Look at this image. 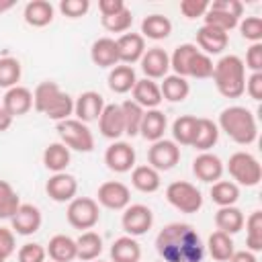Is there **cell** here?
<instances>
[{
	"mask_svg": "<svg viewBox=\"0 0 262 262\" xmlns=\"http://www.w3.org/2000/svg\"><path fill=\"white\" fill-rule=\"evenodd\" d=\"M156 250L164 262H203L205 244L188 223H168L156 235Z\"/></svg>",
	"mask_w": 262,
	"mask_h": 262,
	"instance_id": "cell-1",
	"label": "cell"
},
{
	"mask_svg": "<svg viewBox=\"0 0 262 262\" xmlns=\"http://www.w3.org/2000/svg\"><path fill=\"white\" fill-rule=\"evenodd\" d=\"M217 127L235 143L239 145H250L258 137V123L256 117L250 108L233 104L221 111Z\"/></svg>",
	"mask_w": 262,
	"mask_h": 262,
	"instance_id": "cell-2",
	"label": "cell"
},
{
	"mask_svg": "<svg viewBox=\"0 0 262 262\" xmlns=\"http://www.w3.org/2000/svg\"><path fill=\"white\" fill-rule=\"evenodd\" d=\"M213 82L221 96L239 98L246 92V66L244 59L229 53L223 55L213 68Z\"/></svg>",
	"mask_w": 262,
	"mask_h": 262,
	"instance_id": "cell-3",
	"label": "cell"
},
{
	"mask_svg": "<svg viewBox=\"0 0 262 262\" xmlns=\"http://www.w3.org/2000/svg\"><path fill=\"white\" fill-rule=\"evenodd\" d=\"M227 172L242 186H256L262 180V166L250 151H235L229 156Z\"/></svg>",
	"mask_w": 262,
	"mask_h": 262,
	"instance_id": "cell-4",
	"label": "cell"
},
{
	"mask_svg": "<svg viewBox=\"0 0 262 262\" xmlns=\"http://www.w3.org/2000/svg\"><path fill=\"white\" fill-rule=\"evenodd\" d=\"M57 135L68 149L88 154L94 149V135L86 123L78 119H66L57 123Z\"/></svg>",
	"mask_w": 262,
	"mask_h": 262,
	"instance_id": "cell-5",
	"label": "cell"
},
{
	"mask_svg": "<svg viewBox=\"0 0 262 262\" xmlns=\"http://www.w3.org/2000/svg\"><path fill=\"white\" fill-rule=\"evenodd\" d=\"M166 199H168V203L174 209H178L180 213H186V215L199 213L201 207H203V194H201V190L194 184L186 182V180H176V182L168 184Z\"/></svg>",
	"mask_w": 262,
	"mask_h": 262,
	"instance_id": "cell-6",
	"label": "cell"
},
{
	"mask_svg": "<svg viewBox=\"0 0 262 262\" xmlns=\"http://www.w3.org/2000/svg\"><path fill=\"white\" fill-rule=\"evenodd\" d=\"M66 217H68V223L76 229H84V231L92 229L100 219V209H98L96 199H90V196L72 199L68 205Z\"/></svg>",
	"mask_w": 262,
	"mask_h": 262,
	"instance_id": "cell-7",
	"label": "cell"
},
{
	"mask_svg": "<svg viewBox=\"0 0 262 262\" xmlns=\"http://www.w3.org/2000/svg\"><path fill=\"white\" fill-rule=\"evenodd\" d=\"M121 225L125 229L127 235L131 237H139L143 233H147L154 225V213L147 205H129L123 209V217H121Z\"/></svg>",
	"mask_w": 262,
	"mask_h": 262,
	"instance_id": "cell-8",
	"label": "cell"
},
{
	"mask_svg": "<svg viewBox=\"0 0 262 262\" xmlns=\"http://www.w3.org/2000/svg\"><path fill=\"white\" fill-rule=\"evenodd\" d=\"M178 162H180V145H176L172 139H158L147 149V164L158 172L172 170Z\"/></svg>",
	"mask_w": 262,
	"mask_h": 262,
	"instance_id": "cell-9",
	"label": "cell"
},
{
	"mask_svg": "<svg viewBox=\"0 0 262 262\" xmlns=\"http://www.w3.org/2000/svg\"><path fill=\"white\" fill-rule=\"evenodd\" d=\"M96 203L111 211H123L131 203V190L119 180H106L96 190Z\"/></svg>",
	"mask_w": 262,
	"mask_h": 262,
	"instance_id": "cell-10",
	"label": "cell"
},
{
	"mask_svg": "<svg viewBox=\"0 0 262 262\" xmlns=\"http://www.w3.org/2000/svg\"><path fill=\"white\" fill-rule=\"evenodd\" d=\"M104 164L117 174H125L135 168V149L127 141H113L104 151Z\"/></svg>",
	"mask_w": 262,
	"mask_h": 262,
	"instance_id": "cell-11",
	"label": "cell"
},
{
	"mask_svg": "<svg viewBox=\"0 0 262 262\" xmlns=\"http://www.w3.org/2000/svg\"><path fill=\"white\" fill-rule=\"evenodd\" d=\"M45 192L55 203H70L72 199H76L78 180H76V176H72L68 172H57V174L49 176V180L45 182Z\"/></svg>",
	"mask_w": 262,
	"mask_h": 262,
	"instance_id": "cell-12",
	"label": "cell"
},
{
	"mask_svg": "<svg viewBox=\"0 0 262 262\" xmlns=\"http://www.w3.org/2000/svg\"><path fill=\"white\" fill-rule=\"evenodd\" d=\"M41 211L35 207V205H29V203H20V207L16 209V213L10 217V229L18 235H33L39 231L41 227Z\"/></svg>",
	"mask_w": 262,
	"mask_h": 262,
	"instance_id": "cell-13",
	"label": "cell"
},
{
	"mask_svg": "<svg viewBox=\"0 0 262 262\" xmlns=\"http://www.w3.org/2000/svg\"><path fill=\"white\" fill-rule=\"evenodd\" d=\"M223 170H225V166H223L221 158L215 156V154H211V151H201V154L192 160V174H194L201 182L213 184V182L221 180Z\"/></svg>",
	"mask_w": 262,
	"mask_h": 262,
	"instance_id": "cell-14",
	"label": "cell"
},
{
	"mask_svg": "<svg viewBox=\"0 0 262 262\" xmlns=\"http://www.w3.org/2000/svg\"><path fill=\"white\" fill-rule=\"evenodd\" d=\"M102 108H104V98H102V94H98L94 90H86L74 100V115L78 121H82L86 125L92 121H98Z\"/></svg>",
	"mask_w": 262,
	"mask_h": 262,
	"instance_id": "cell-15",
	"label": "cell"
},
{
	"mask_svg": "<svg viewBox=\"0 0 262 262\" xmlns=\"http://www.w3.org/2000/svg\"><path fill=\"white\" fill-rule=\"evenodd\" d=\"M139 63H141V72L145 74V78L160 80V78H166L168 76L170 55L162 47H149V49H145V53L139 59Z\"/></svg>",
	"mask_w": 262,
	"mask_h": 262,
	"instance_id": "cell-16",
	"label": "cell"
},
{
	"mask_svg": "<svg viewBox=\"0 0 262 262\" xmlns=\"http://www.w3.org/2000/svg\"><path fill=\"white\" fill-rule=\"evenodd\" d=\"M115 41H117V51H119V63L133 66L145 53V39L139 33H123Z\"/></svg>",
	"mask_w": 262,
	"mask_h": 262,
	"instance_id": "cell-17",
	"label": "cell"
},
{
	"mask_svg": "<svg viewBox=\"0 0 262 262\" xmlns=\"http://www.w3.org/2000/svg\"><path fill=\"white\" fill-rule=\"evenodd\" d=\"M98 129L102 133V137L115 139V141L125 133V121H123L121 104H117V102L104 104V108L98 117Z\"/></svg>",
	"mask_w": 262,
	"mask_h": 262,
	"instance_id": "cell-18",
	"label": "cell"
},
{
	"mask_svg": "<svg viewBox=\"0 0 262 262\" xmlns=\"http://www.w3.org/2000/svg\"><path fill=\"white\" fill-rule=\"evenodd\" d=\"M227 43H229V35H227L225 31H219V29L209 27V25H203V27L196 31V45H199V51L203 49V53H207L209 57L223 53V49H227Z\"/></svg>",
	"mask_w": 262,
	"mask_h": 262,
	"instance_id": "cell-19",
	"label": "cell"
},
{
	"mask_svg": "<svg viewBox=\"0 0 262 262\" xmlns=\"http://www.w3.org/2000/svg\"><path fill=\"white\" fill-rule=\"evenodd\" d=\"M2 108L14 119L20 115H27L33 108V92L25 86H12L2 96Z\"/></svg>",
	"mask_w": 262,
	"mask_h": 262,
	"instance_id": "cell-20",
	"label": "cell"
},
{
	"mask_svg": "<svg viewBox=\"0 0 262 262\" xmlns=\"http://www.w3.org/2000/svg\"><path fill=\"white\" fill-rule=\"evenodd\" d=\"M90 59L98 68H115L119 66V51H117V41L111 37H100L92 43L90 47Z\"/></svg>",
	"mask_w": 262,
	"mask_h": 262,
	"instance_id": "cell-21",
	"label": "cell"
},
{
	"mask_svg": "<svg viewBox=\"0 0 262 262\" xmlns=\"http://www.w3.org/2000/svg\"><path fill=\"white\" fill-rule=\"evenodd\" d=\"M131 92H133V98H131V100L137 102L143 111L158 108L160 102L164 100V98H162V92H160V86H158L154 80H149V78L137 80Z\"/></svg>",
	"mask_w": 262,
	"mask_h": 262,
	"instance_id": "cell-22",
	"label": "cell"
},
{
	"mask_svg": "<svg viewBox=\"0 0 262 262\" xmlns=\"http://www.w3.org/2000/svg\"><path fill=\"white\" fill-rule=\"evenodd\" d=\"M166 115L160 111V108H149L143 113V119H141V127H139V135L147 141H158V139H164V131H166Z\"/></svg>",
	"mask_w": 262,
	"mask_h": 262,
	"instance_id": "cell-23",
	"label": "cell"
},
{
	"mask_svg": "<svg viewBox=\"0 0 262 262\" xmlns=\"http://www.w3.org/2000/svg\"><path fill=\"white\" fill-rule=\"evenodd\" d=\"M53 14H55V8L49 0H31L27 2L23 12L25 23L31 27H47L53 20Z\"/></svg>",
	"mask_w": 262,
	"mask_h": 262,
	"instance_id": "cell-24",
	"label": "cell"
},
{
	"mask_svg": "<svg viewBox=\"0 0 262 262\" xmlns=\"http://www.w3.org/2000/svg\"><path fill=\"white\" fill-rule=\"evenodd\" d=\"M100 254H102V237L92 229L82 231L80 237L76 239V258L82 262H92Z\"/></svg>",
	"mask_w": 262,
	"mask_h": 262,
	"instance_id": "cell-25",
	"label": "cell"
},
{
	"mask_svg": "<svg viewBox=\"0 0 262 262\" xmlns=\"http://www.w3.org/2000/svg\"><path fill=\"white\" fill-rule=\"evenodd\" d=\"M141 246L131 235H121L111 246V260L113 262H139Z\"/></svg>",
	"mask_w": 262,
	"mask_h": 262,
	"instance_id": "cell-26",
	"label": "cell"
},
{
	"mask_svg": "<svg viewBox=\"0 0 262 262\" xmlns=\"http://www.w3.org/2000/svg\"><path fill=\"white\" fill-rule=\"evenodd\" d=\"M244 221H246V217H244L242 209H237L235 205H231V207H219V211L215 213V225H217V229L223 231V233H227V235H233V233L242 231L244 229Z\"/></svg>",
	"mask_w": 262,
	"mask_h": 262,
	"instance_id": "cell-27",
	"label": "cell"
},
{
	"mask_svg": "<svg viewBox=\"0 0 262 262\" xmlns=\"http://www.w3.org/2000/svg\"><path fill=\"white\" fill-rule=\"evenodd\" d=\"M47 256L53 262H72L76 260V239H72L70 235L57 233L49 239L47 244Z\"/></svg>",
	"mask_w": 262,
	"mask_h": 262,
	"instance_id": "cell-28",
	"label": "cell"
},
{
	"mask_svg": "<svg viewBox=\"0 0 262 262\" xmlns=\"http://www.w3.org/2000/svg\"><path fill=\"white\" fill-rule=\"evenodd\" d=\"M135 82H137V76H135L133 66L119 63V66H115L108 72V88L115 94H127V92H131L133 86H135Z\"/></svg>",
	"mask_w": 262,
	"mask_h": 262,
	"instance_id": "cell-29",
	"label": "cell"
},
{
	"mask_svg": "<svg viewBox=\"0 0 262 262\" xmlns=\"http://www.w3.org/2000/svg\"><path fill=\"white\" fill-rule=\"evenodd\" d=\"M172 33V23L168 16L164 14H147L143 20H141V37L145 39H151V41H162L166 37H170Z\"/></svg>",
	"mask_w": 262,
	"mask_h": 262,
	"instance_id": "cell-30",
	"label": "cell"
},
{
	"mask_svg": "<svg viewBox=\"0 0 262 262\" xmlns=\"http://www.w3.org/2000/svg\"><path fill=\"white\" fill-rule=\"evenodd\" d=\"M70 149L61 143V141H55V143H49L43 151V166L47 170H51L53 174L57 172H66V168L70 166Z\"/></svg>",
	"mask_w": 262,
	"mask_h": 262,
	"instance_id": "cell-31",
	"label": "cell"
},
{
	"mask_svg": "<svg viewBox=\"0 0 262 262\" xmlns=\"http://www.w3.org/2000/svg\"><path fill=\"white\" fill-rule=\"evenodd\" d=\"M160 92H162V98L168 102H182L188 96L190 86H188L186 78H180L176 74H168L166 78H162Z\"/></svg>",
	"mask_w": 262,
	"mask_h": 262,
	"instance_id": "cell-32",
	"label": "cell"
},
{
	"mask_svg": "<svg viewBox=\"0 0 262 262\" xmlns=\"http://www.w3.org/2000/svg\"><path fill=\"white\" fill-rule=\"evenodd\" d=\"M219 139V127L217 123H213L211 119H205V117H199V123H196V133H194V139H192V147H196L199 151H209Z\"/></svg>",
	"mask_w": 262,
	"mask_h": 262,
	"instance_id": "cell-33",
	"label": "cell"
},
{
	"mask_svg": "<svg viewBox=\"0 0 262 262\" xmlns=\"http://www.w3.org/2000/svg\"><path fill=\"white\" fill-rule=\"evenodd\" d=\"M131 184L139 190V192H156L162 184L160 180V172L154 170L149 164L147 166H135L131 172Z\"/></svg>",
	"mask_w": 262,
	"mask_h": 262,
	"instance_id": "cell-34",
	"label": "cell"
},
{
	"mask_svg": "<svg viewBox=\"0 0 262 262\" xmlns=\"http://www.w3.org/2000/svg\"><path fill=\"white\" fill-rule=\"evenodd\" d=\"M205 248L209 250L211 258L217 260V262H227V260L231 258V254L235 252V250H233V239H231V235H227V233H223V231H219V229L209 235Z\"/></svg>",
	"mask_w": 262,
	"mask_h": 262,
	"instance_id": "cell-35",
	"label": "cell"
},
{
	"mask_svg": "<svg viewBox=\"0 0 262 262\" xmlns=\"http://www.w3.org/2000/svg\"><path fill=\"white\" fill-rule=\"evenodd\" d=\"M196 123L199 117L194 115H180L174 123H172V141L176 145H192L194 133H196Z\"/></svg>",
	"mask_w": 262,
	"mask_h": 262,
	"instance_id": "cell-36",
	"label": "cell"
},
{
	"mask_svg": "<svg viewBox=\"0 0 262 262\" xmlns=\"http://www.w3.org/2000/svg\"><path fill=\"white\" fill-rule=\"evenodd\" d=\"M239 199V186L231 180H217L211 184V201L217 207H231Z\"/></svg>",
	"mask_w": 262,
	"mask_h": 262,
	"instance_id": "cell-37",
	"label": "cell"
},
{
	"mask_svg": "<svg viewBox=\"0 0 262 262\" xmlns=\"http://www.w3.org/2000/svg\"><path fill=\"white\" fill-rule=\"evenodd\" d=\"M196 51H199V47L194 43H182L174 49V53L170 55V68L174 70L176 76L188 78V68H190V61Z\"/></svg>",
	"mask_w": 262,
	"mask_h": 262,
	"instance_id": "cell-38",
	"label": "cell"
},
{
	"mask_svg": "<svg viewBox=\"0 0 262 262\" xmlns=\"http://www.w3.org/2000/svg\"><path fill=\"white\" fill-rule=\"evenodd\" d=\"M246 225V246L250 252L262 250V211H252L250 217L244 221Z\"/></svg>",
	"mask_w": 262,
	"mask_h": 262,
	"instance_id": "cell-39",
	"label": "cell"
},
{
	"mask_svg": "<svg viewBox=\"0 0 262 262\" xmlns=\"http://www.w3.org/2000/svg\"><path fill=\"white\" fill-rule=\"evenodd\" d=\"M61 92V88L57 86V82H51V80H45L41 84H37L35 92H33V106L37 113H45L47 106L55 100V96Z\"/></svg>",
	"mask_w": 262,
	"mask_h": 262,
	"instance_id": "cell-40",
	"label": "cell"
},
{
	"mask_svg": "<svg viewBox=\"0 0 262 262\" xmlns=\"http://www.w3.org/2000/svg\"><path fill=\"white\" fill-rule=\"evenodd\" d=\"M43 115H45L47 119L55 121V123L70 119V115H74V98H72L68 92L61 90V92L55 96V100L47 106V111H45Z\"/></svg>",
	"mask_w": 262,
	"mask_h": 262,
	"instance_id": "cell-41",
	"label": "cell"
},
{
	"mask_svg": "<svg viewBox=\"0 0 262 262\" xmlns=\"http://www.w3.org/2000/svg\"><path fill=\"white\" fill-rule=\"evenodd\" d=\"M121 111H123V121H125V135H129V137L139 135V127H141V119H143L145 111L131 98L121 102Z\"/></svg>",
	"mask_w": 262,
	"mask_h": 262,
	"instance_id": "cell-42",
	"label": "cell"
},
{
	"mask_svg": "<svg viewBox=\"0 0 262 262\" xmlns=\"http://www.w3.org/2000/svg\"><path fill=\"white\" fill-rule=\"evenodd\" d=\"M20 61L16 57H0V88H12V86H18V80H20Z\"/></svg>",
	"mask_w": 262,
	"mask_h": 262,
	"instance_id": "cell-43",
	"label": "cell"
},
{
	"mask_svg": "<svg viewBox=\"0 0 262 262\" xmlns=\"http://www.w3.org/2000/svg\"><path fill=\"white\" fill-rule=\"evenodd\" d=\"M20 207V199L10 182L0 180V219H10Z\"/></svg>",
	"mask_w": 262,
	"mask_h": 262,
	"instance_id": "cell-44",
	"label": "cell"
},
{
	"mask_svg": "<svg viewBox=\"0 0 262 262\" xmlns=\"http://www.w3.org/2000/svg\"><path fill=\"white\" fill-rule=\"evenodd\" d=\"M100 25L108 33H127L133 25V14L129 8H123L121 12H117L113 16H100Z\"/></svg>",
	"mask_w": 262,
	"mask_h": 262,
	"instance_id": "cell-45",
	"label": "cell"
},
{
	"mask_svg": "<svg viewBox=\"0 0 262 262\" xmlns=\"http://www.w3.org/2000/svg\"><path fill=\"white\" fill-rule=\"evenodd\" d=\"M213 68H215L213 59H211L207 53L196 51L194 57H192V61H190L188 76H190V78H196V80H207V78L213 76Z\"/></svg>",
	"mask_w": 262,
	"mask_h": 262,
	"instance_id": "cell-46",
	"label": "cell"
},
{
	"mask_svg": "<svg viewBox=\"0 0 262 262\" xmlns=\"http://www.w3.org/2000/svg\"><path fill=\"white\" fill-rule=\"evenodd\" d=\"M203 18H205V25L215 27V29L225 31V33H229L231 29H235L237 23H239V18H235V16H231L227 12H221V10H211V8L205 12Z\"/></svg>",
	"mask_w": 262,
	"mask_h": 262,
	"instance_id": "cell-47",
	"label": "cell"
},
{
	"mask_svg": "<svg viewBox=\"0 0 262 262\" xmlns=\"http://www.w3.org/2000/svg\"><path fill=\"white\" fill-rule=\"evenodd\" d=\"M239 33L244 39L252 41V43H260L262 41V18L260 16H246L244 20L237 23Z\"/></svg>",
	"mask_w": 262,
	"mask_h": 262,
	"instance_id": "cell-48",
	"label": "cell"
},
{
	"mask_svg": "<svg viewBox=\"0 0 262 262\" xmlns=\"http://www.w3.org/2000/svg\"><path fill=\"white\" fill-rule=\"evenodd\" d=\"M45 260H47V250L37 242L23 244L18 250V262H45Z\"/></svg>",
	"mask_w": 262,
	"mask_h": 262,
	"instance_id": "cell-49",
	"label": "cell"
},
{
	"mask_svg": "<svg viewBox=\"0 0 262 262\" xmlns=\"http://www.w3.org/2000/svg\"><path fill=\"white\" fill-rule=\"evenodd\" d=\"M59 10L68 18H80L90 10V2L88 0H61Z\"/></svg>",
	"mask_w": 262,
	"mask_h": 262,
	"instance_id": "cell-50",
	"label": "cell"
},
{
	"mask_svg": "<svg viewBox=\"0 0 262 262\" xmlns=\"http://www.w3.org/2000/svg\"><path fill=\"white\" fill-rule=\"evenodd\" d=\"M207 10H209V2L207 0H182L180 2V12L190 20L199 18V16H205Z\"/></svg>",
	"mask_w": 262,
	"mask_h": 262,
	"instance_id": "cell-51",
	"label": "cell"
},
{
	"mask_svg": "<svg viewBox=\"0 0 262 262\" xmlns=\"http://www.w3.org/2000/svg\"><path fill=\"white\" fill-rule=\"evenodd\" d=\"M209 8L227 12V14L235 16V18H239L244 14V4L239 0H213V2H209Z\"/></svg>",
	"mask_w": 262,
	"mask_h": 262,
	"instance_id": "cell-52",
	"label": "cell"
},
{
	"mask_svg": "<svg viewBox=\"0 0 262 262\" xmlns=\"http://www.w3.org/2000/svg\"><path fill=\"white\" fill-rule=\"evenodd\" d=\"M16 250V239H14V231L8 227H0V258L6 260L14 254Z\"/></svg>",
	"mask_w": 262,
	"mask_h": 262,
	"instance_id": "cell-53",
	"label": "cell"
},
{
	"mask_svg": "<svg viewBox=\"0 0 262 262\" xmlns=\"http://www.w3.org/2000/svg\"><path fill=\"white\" fill-rule=\"evenodd\" d=\"M246 68L254 72H262V43H252L246 51Z\"/></svg>",
	"mask_w": 262,
	"mask_h": 262,
	"instance_id": "cell-54",
	"label": "cell"
},
{
	"mask_svg": "<svg viewBox=\"0 0 262 262\" xmlns=\"http://www.w3.org/2000/svg\"><path fill=\"white\" fill-rule=\"evenodd\" d=\"M246 92L252 100H262V72H254L246 78Z\"/></svg>",
	"mask_w": 262,
	"mask_h": 262,
	"instance_id": "cell-55",
	"label": "cell"
},
{
	"mask_svg": "<svg viewBox=\"0 0 262 262\" xmlns=\"http://www.w3.org/2000/svg\"><path fill=\"white\" fill-rule=\"evenodd\" d=\"M123 8H127V4L123 0H100L98 2V10L102 16H113V14L121 12Z\"/></svg>",
	"mask_w": 262,
	"mask_h": 262,
	"instance_id": "cell-56",
	"label": "cell"
},
{
	"mask_svg": "<svg viewBox=\"0 0 262 262\" xmlns=\"http://www.w3.org/2000/svg\"><path fill=\"white\" fill-rule=\"evenodd\" d=\"M227 262H258V258L250 250H239V252H233Z\"/></svg>",
	"mask_w": 262,
	"mask_h": 262,
	"instance_id": "cell-57",
	"label": "cell"
},
{
	"mask_svg": "<svg viewBox=\"0 0 262 262\" xmlns=\"http://www.w3.org/2000/svg\"><path fill=\"white\" fill-rule=\"evenodd\" d=\"M10 125H12V117L2 108V111H0V133H4Z\"/></svg>",
	"mask_w": 262,
	"mask_h": 262,
	"instance_id": "cell-58",
	"label": "cell"
},
{
	"mask_svg": "<svg viewBox=\"0 0 262 262\" xmlns=\"http://www.w3.org/2000/svg\"><path fill=\"white\" fill-rule=\"evenodd\" d=\"M14 4H16L14 0H0V14H2V12H6V10H10Z\"/></svg>",
	"mask_w": 262,
	"mask_h": 262,
	"instance_id": "cell-59",
	"label": "cell"
},
{
	"mask_svg": "<svg viewBox=\"0 0 262 262\" xmlns=\"http://www.w3.org/2000/svg\"><path fill=\"white\" fill-rule=\"evenodd\" d=\"M92 262H102V260H98V258H96V260H92Z\"/></svg>",
	"mask_w": 262,
	"mask_h": 262,
	"instance_id": "cell-60",
	"label": "cell"
},
{
	"mask_svg": "<svg viewBox=\"0 0 262 262\" xmlns=\"http://www.w3.org/2000/svg\"><path fill=\"white\" fill-rule=\"evenodd\" d=\"M0 111H2V100H0Z\"/></svg>",
	"mask_w": 262,
	"mask_h": 262,
	"instance_id": "cell-61",
	"label": "cell"
},
{
	"mask_svg": "<svg viewBox=\"0 0 262 262\" xmlns=\"http://www.w3.org/2000/svg\"><path fill=\"white\" fill-rule=\"evenodd\" d=\"M45 262H53V260H45Z\"/></svg>",
	"mask_w": 262,
	"mask_h": 262,
	"instance_id": "cell-62",
	"label": "cell"
},
{
	"mask_svg": "<svg viewBox=\"0 0 262 262\" xmlns=\"http://www.w3.org/2000/svg\"><path fill=\"white\" fill-rule=\"evenodd\" d=\"M0 262H4V260H2V258H0Z\"/></svg>",
	"mask_w": 262,
	"mask_h": 262,
	"instance_id": "cell-63",
	"label": "cell"
}]
</instances>
